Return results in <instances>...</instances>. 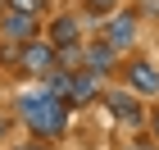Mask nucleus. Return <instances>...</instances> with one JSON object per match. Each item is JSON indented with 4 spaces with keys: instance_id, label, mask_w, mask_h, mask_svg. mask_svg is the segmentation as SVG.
<instances>
[{
    "instance_id": "obj_5",
    "label": "nucleus",
    "mask_w": 159,
    "mask_h": 150,
    "mask_svg": "<svg viewBox=\"0 0 159 150\" xmlns=\"http://www.w3.org/2000/svg\"><path fill=\"white\" fill-rule=\"evenodd\" d=\"M105 105H109V114H114V118H118V123H127V127H136V123H146V109H141V105H136V100L127 96V91H118V96H109V100H105Z\"/></svg>"
},
{
    "instance_id": "obj_14",
    "label": "nucleus",
    "mask_w": 159,
    "mask_h": 150,
    "mask_svg": "<svg viewBox=\"0 0 159 150\" xmlns=\"http://www.w3.org/2000/svg\"><path fill=\"white\" fill-rule=\"evenodd\" d=\"M155 137H159V109H155Z\"/></svg>"
},
{
    "instance_id": "obj_2",
    "label": "nucleus",
    "mask_w": 159,
    "mask_h": 150,
    "mask_svg": "<svg viewBox=\"0 0 159 150\" xmlns=\"http://www.w3.org/2000/svg\"><path fill=\"white\" fill-rule=\"evenodd\" d=\"M64 105H91V100L100 96V73H91V68H73V73H68V87H64Z\"/></svg>"
},
{
    "instance_id": "obj_8",
    "label": "nucleus",
    "mask_w": 159,
    "mask_h": 150,
    "mask_svg": "<svg viewBox=\"0 0 159 150\" xmlns=\"http://www.w3.org/2000/svg\"><path fill=\"white\" fill-rule=\"evenodd\" d=\"M114 55H118V50H114L109 41H96V46L82 55V64L91 68V73H109V68H114Z\"/></svg>"
},
{
    "instance_id": "obj_4",
    "label": "nucleus",
    "mask_w": 159,
    "mask_h": 150,
    "mask_svg": "<svg viewBox=\"0 0 159 150\" xmlns=\"http://www.w3.org/2000/svg\"><path fill=\"white\" fill-rule=\"evenodd\" d=\"M0 32L14 41H27V37H37V14H23V9H9L5 18H0Z\"/></svg>"
},
{
    "instance_id": "obj_11",
    "label": "nucleus",
    "mask_w": 159,
    "mask_h": 150,
    "mask_svg": "<svg viewBox=\"0 0 159 150\" xmlns=\"http://www.w3.org/2000/svg\"><path fill=\"white\" fill-rule=\"evenodd\" d=\"M82 5H86V9H91V14H105V9H114L118 0H82Z\"/></svg>"
},
{
    "instance_id": "obj_12",
    "label": "nucleus",
    "mask_w": 159,
    "mask_h": 150,
    "mask_svg": "<svg viewBox=\"0 0 159 150\" xmlns=\"http://www.w3.org/2000/svg\"><path fill=\"white\" fill-rule=\"evenodd\" d=\"M5 132H9V118H5V114H0V137H5Z\"/></svg>"
},
{
    "instance_id": "obj_9",
    "label": "nucleus",
    "mask_w": 159,
    "mask_h": 150,
    "mask_svg": "<svg viewBox=\"0 0 159 150\" xmlns=\"http://www.w3.org/2000/svg\"><path fill=\"white\" fill-rule=\"evenodd\" d=\"M50 41H55V46H77V18H73V14L55 18V27H50Z\"/></svg>"
},
{
    "instance_id": "obj_13",
    "label": "nucleus",
    "mask_w": 159,
    "mask_h": 150,
    "mask_svg": "<svg viewBox=\"0 0 159 150\" xmlns=\"http://www.w3.org/2000/svg\"><path fill=\"white\" fill-rule=\"evenodd\" d=\"M18 150H46V146H37V141H32V146H18Z\"/></svg>"
},
{
    "instance_id": "obj_1",
    "label": "nucleus",
    "mask_w": 159,
    "mask_h": 150,
    "mask_svg": "<svg viewBox=\"0 0 159 150\" xmlns=\"http://www.w3.org/2000/svg\"><path fill=\"white\" fill-rule=\"evenodd\" d=\"M18 114H23V123L46 141H59L64 137V123H68V109H64L59 96H50V91H27L18 96Z\"/></svg>"
},
{
    "instance_id": "obj_3",
    "label": "nucleus",
    "mask_w": 159,
    "mask_h": 150,
    "mask_svg": "<svg viewBox=\"0 0 159 150\" xmlns=\"http://www.w3.org/2000/svg\"><path fill=\"white\" fill-rule=\"evenodd\" d=\"M18 68H27V73H50V68H59V64H55V50H50V46L27 41L23 55H18Z\"/></svg>"
},
{
    "instance_id": "obj_7",
    "label": "nucleus",
    "mask_w": 159,
    "mask_h": 150,
    "mask_svg": "<svg viewBox=\"0 0 159 150\" xmlns=\"http://www.w3.org/2000/svg\"><path fill=\"white\" fill-rule=\"evenodd\" d=\"M105 41H109L114 50L132 46V41H136V14H118V18L109 23V32H105Z\"/></svg>"
},
{
    "instance_id": "obj_10",
    "label": "nucleus",
    "mask_w": 159,
    "mask_h": 150,
    "mask_svg": "<svg viewBox=\"0 0 159 150\" xmlns=\"http://www.w3.org/2000/svg\"><path fill=\"white\" fill-rule=\"evenodd\" d=\"M46 0H9V9H23V14H41Z\"/></svg>"
},
{
    "instance_id": "obj_6",
    "label": "nucleus",
    "mask_w": 159,
    "mask_h": 150,
    "mask_svg": "<svg viewBox=\"0 0 159 150\" xmlns=\"http://www.w3.org/2000/svg\"><path fill=\"white\" fill-rule=\"evenodd\" d=\"M127 82H132V91H146V96H159V68H150L146 59L127 64Z\"/></svg>"
}]
</instances>
